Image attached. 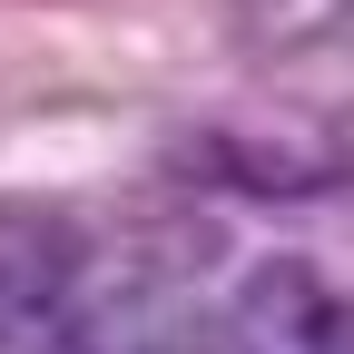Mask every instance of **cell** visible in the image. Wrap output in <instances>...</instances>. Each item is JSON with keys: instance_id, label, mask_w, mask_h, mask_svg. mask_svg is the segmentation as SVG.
I'll use <instances>...</instances> for the list:
<instances>
[{"instance_id": "1", "label": "cell", "mask_w": 354, "mask_h": 354, "mask_svg": "<svg viewBox=\"0 0 354 354\" xmlns=\"http://www.w3.org/2000/svg\"><path fill=\"white\" fill-rule=\"evenodd\" d=\"M216 335H227V354H354V295L325 286L315 266L276 256L227 295Z\"/></svg>"}, {"instance_id": "2", "label": "cell", "mask_w": 354, "mask_h": 354, "mask_svg": "<svg viewBox=\"0 0 354 354\" xmlns=\"http://www.w3.org/2000/svg\"><path fill=\"white\" fill-rule=\"evenodd\" d=\"M99 354H227V335L187 286L138 276L118 305H99Z\"/></svg>"}]
</instances>
